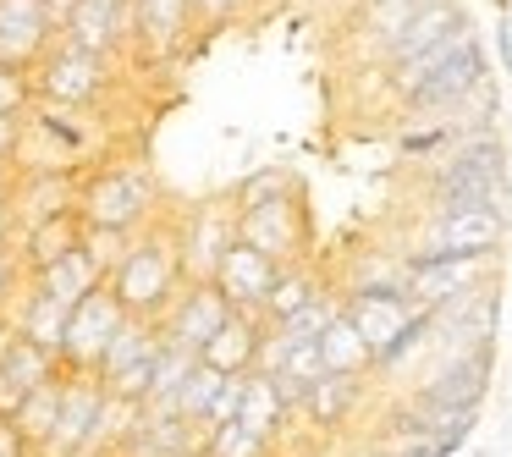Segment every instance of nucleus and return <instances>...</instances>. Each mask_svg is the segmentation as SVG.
Returning a JSON list of instances; mask_svg holds the SVG:
<instances>
[{"mask_svg": "<svg viewBox=\"0 0 512 457\" xmlns=\"http://www.w3.org/2000/svg\"><path fill=\"white\" fill-rule=\"evenodd\" d=\"M182 287H188V276H182V254H177V221H166V215L149 221L144 232L133 237L127 259L105 276V292H111V298L122 303V314L138 325L166 320Z\"/></svg>", "mask_w": 512, "mask_h": 457, "instance_id": "nucleus-1", "label": "nucleus"}, {"mask_svg": "<svg viewBox=\"0 0 512 457\" xmlns=\"http://www.w3.org/2000/svg\"><path fill=\"white\" fill-rule=\"evenodd\" d=\"M507 149L496 133L452 144L424 177V210L457 215V210H507Z\"/></svg>", "mask_w": 512, "mask_h": 457, "instance_id": "nucleus-2", "label": "nucleus"}, {"mask_svg": "<svg viewBox=\"0 0 512 457\" xmlns=\"http://www.w3.org/2000/svg\"><path fill=\"white\" fill-rule=\"evenodd\" d=\"M78 221L105 232H144L160 221V188L144 160H100L78 177Z\"/></svg>", "mask_w": 512, "mask_h": 457, "instance_id": "nucleus-3", "label": "nucleus"}, {"mask_svg": "<svg viewBox=\"0 0 512 457\" xmlns=\"http://www.w3.org/2000/svg\"><path fill=\"white\" fill-rule=\"evenodd\" d=\"M485 83H490V56L479 45V34H463L397 105L408 111V122H419V116H457Z\"/></svg>", "mask_w": 512, "mask_h": 457, "instance_id": "nucleus-4", "label": "nucleus"}, {"mask_svg": "<svg viewBox=\"0 0 512 457\" xmlns=\"http://www.w3.org/2000/svg\"><path fill=\"white\" fill-rule=\"evenodd\" d=\"M111 83H116L111 61L89 56V50L67 45V39H56V45H50L45 56L34 61V94H39V105L100 111V100L111 94Z\"/></svg>", "mask_w": 512, "mask_h": 457, "instance_id": "nucleus-5", "label": "nucleus"}, {"mask_svg": "<svg viewBox=\"0 0 512 457\" xmlns=\"http://www.w3.org/2000/svg\"><path fill=\"white\" fill-rule=\"evenodd\" d=\"M507 243V210H457L424 215V232L402 254L408 259H501Z\"/></svg>", "mask_w": 512, "mask_h": 457, "instance_id": "nucleus-6", "label": "nucleus"}, {"mask_svg": "<svg viewBox=\"0 0 512 457\" xmlns=\"http://www.w3.org/2000/svg\"><path fill=\"white\" fill-rule=\"evenodd\" d=\"M490 380H496V342L468 347V353H452L408 391L424 408H452V413H479L490 397Z\"/></svg>", "mask_w": 512, "mask_h": 457, "instance_id": "nucleus-7", "label": "nucleus"}, {"mask_svg": "<svg viewBox=\"0 0 512 457\" xmlns=\"http://www.w3.org/2000/svg\"><path fill=\"white\" fill-rule=\"evenodd\" d=\"M237 243L259 248L265 259L287 265H309V210L298 199H276V204H248L237 210Z\"/></svg>", "mask_w": 512, "mask_h": 457, "instance_id": "nucleus-8", "label": "nucleus"}, {"mask_svg": "<svg viewBox=\"0 0 512 457\" xmlns=\"http://www.w3.org/2000/svg\"><path fill=\"white\" fill-rule=\"evenodd\" d=\"M155 364H160V331L155 325L127 320L122 331L111 336L94 380H100L105 397H122V402H138V408H144L149 386H155Z\"/></svg>", "mask_w": 512, "mask_h": 457, "instance_id": "nucleus-9", "label": "nucleus"}, {"mask_svg": "<svg viewBox=\"0 0 512 457\" xmlns=\"http://www.w3.org/2000/svg\"><path fill=\"white\" fill-rule=\"evenodd\" d=\"M122 325H127L122 303H116L105 287L89 292V298L67 314V331H61V353H56L61 375H94L100 358H105V347H111V336L122 331Z\"/></svg>", "mask_w": 512, "mask_h": 457, "instance_id": "nucleus-10", "label": "nucleus"}, {"mask_svg": "<svg viewBox=\"0 0 512 457\" xmlns=\"http://www.w3.org/2000/svg\"><path fill=\"white\" fill-rule=\"evenodd\" d=\"M501 259H408L402 254V292L413 298V309H446L452 298L496 281Z\"/></svg>", "mask_w": 512, "mask_h": 457, "instance_id": "nucleus-11", "label": "nucleus"}, {"mask_svg": "<svg viewBox=\"0 0 512 457\" xmlns=\"http://www.w3.org/2000/svg\"><path fill=\"white\" fill-rule=\"evenodd\" d=\"M237 243V210L232 199H204L177 221V254H182V276L188 281H210L221 254Z\"/></svg>", "mask_w": 512, "mask_h": 457, "instance_id": "nucleus-12", "label": "nucleus"}, {"mask_svg": "<svg viewBox=\"0 0 512 457\" xmlns=\"http://www.w3.org/2000/svg\"><path fill=\"white\" fill-rule=\"evenodd\" d=\"M61 39L100 61H116L133 50V0H72V12L61 17Z\"/></svg>", "mask_w": 512, "mask_h": 457, "instance_id": "nucleus-13", "label": "nucleus"}, {"mask_svg": "<svg viewBox=\"0 0 512 457\" xmlns=\"http://www.w3.org/2000/svg\"><path fill=\"white\" fill-rule=\"evenodd\" d=\"M226 320H232V303L215 292V281H188V287L177 292V303H171V314L155 325V331H160V342H171V347L204 353V342H210Z\"/></svg>", "mask_w": 512, "mask_h": 457, "instance_id": "nucleus-14", "label": "nucleus"}, {"mask_svg": "<svg viewBox=\"0 0 512 457\" xmlns=\"http://www.w3.org/2000/svg\"><path fill=\"white\" fill-rule=\"evenodd\" d=\"M61 39V17L45 0H0V67H34Z\"/></svg>", "mask_w": 512, "mask_h": 457, "instance_id": "nucleus-15", "label": "nucleus"}, {"mask_svg": "<svg viewBox=\"0 0 512 457\" xmlns=\"http://www.w3.org/2000/svg\"><path fill=\"white\" fill-rule=\"evenodd\" d=\"M276 276H281V265L276 259H265L259 248H248V243H232L221 254V265H215V292H221L226 303H232V314H265V298H270V287H276Z\"/></svg>", "mask_w": 512, "mask_h": 457, "instance_id": "nucleus-16", "label": "nucleus"}, {"mask_svg": "<svg viewBox=\"0 0 512 457\" xmlns=\"http://www.w3.org/2000/svg\"><path fill=\"white\" fill-rule=\"evenodd\" d=\"M468 28H474V23H468V12L457 6V0H430V6H424V12L413 17V23L375 56V67H380V72H397V67H408V61L430 56V50L446 45V39L468 34Z\"/></svg>", "mask_w": 512, "mask_h": 457, "instance_id": "nucleus-17", "label": "nucleus"}, {"mask_svg": "<svg viewBox=\"0 0 512 457\" xmlns=\"http://www.w3.org/2000/svg\"><path fill=\"white\" fill-rule=\"evenodd\" d=\"M100 380L94 375H61V419H56V441H50L45 457H78L94 446V430H100Z\"/></svg>", "mask_w": 512, "mask_h": 457, "instance_id": "nucleus-18", "label": "nucleus"}, {"mask_svg": "<svg viewBox=\"0 0 512 457\" xmlns=\"http://www.w3.org/2000/svg\"><path fill=\"white\" fill-rule=\"evenodd\" d=\"M193 34L188 0H133V50L149 61H171Z\"/></svg>", "mask_w": 512, "mask_h": 457, "instance_id": "nucleus-19", "label": "nucleus"}, {"mask_svg": "<svg viewBox=\"0 0 512 457\" xmlns=\"http://www.w3.org/2000/svg\"><path fill=\"white\" fill-rule=\"evenodd\" d=\"M342 314L353 320V331L369 342V353L380 358L419 309H413L408 292H342Z\"/></svg>", "mask_w": 512, "mask_h": 457, "instance_id": "nucleus-20", "label": "nucleus"}, {"mask_svg": "<svg viewBox=\"0 0 512 457\" xmlns=\"http://www.w3.org/2000/svg\"><path fill=\"white\" fill-rule=\"evenodd\" d=\"M78 215V177H17L12 188V232Z\"/></svg>", "mask_w": 512, "mask_h": 457, "instance_id": "nucleus-21", "label": "nucleus"}, {"mask_svg": "<svg viewBox=\"0 0 512 457\" xmlns=\"http://www.w3.org/2000/svg\"><path fill=\"white\" fill-rule=\"evenodd\" d=\"M56 375H61L56 353H45V347L12 336V342L0 347V419H12V413L23 408L28 391L45 386V380H56Z\"/></svg>", "mask_w": 512, "mask_h": 457, "instance_id": "nucleus-22", "label": "nucleus"}, {"mask_svg": "<svg viewBox=\"0 0 512 457\" xmlns=\"http://www.w3.org/2000/svg\"><path fill=\"white\" fill-rule=\"evenodd\" d=\"M364 391H369V380H353V375H320V380L309 386V397H303L298 419H303V424H314L320 435H336V430H347V424L358 419V408H364Z\"/></svg>", "mask_w": 512, "mask_h": 457, "instance_id": "nucleus-23", "label": "nucleus"}, {"mask_svg": "<svg viewBox=\"0 0 512 457\" xmlns=\"http://www.w3.org/2000/svg\"><path fill=\"white\" fill-rule=\"evenodd\" d=\"M259 347H265V320H254V314H232V320L221 325V331L204 342L199 364H210L215 375H254L259 369Z\"/></svg>", "mask_w": 512, "mask_h": 457, "instance_id": "nucleus-24", "label": "nucleus"}, {"mask_svg": "<svg viewBox=\"0 0 512 457\" xmlns=\"http://www.w3.org/2000/svg\"><path fill=\"white\" fill-rule=\"evenodd\" d=\"M67 314L56 298H45V292H34L23 281V292L12 298V309H6V325H12V336H23V342L45 347V353H61V331H67Z\"/></svg>", "mask_w": 512, "mask_h": 457, "instance_id": "nucleus-25", "label": "nucleus"}, {"mask_svg": "<svg viewBox=\"0 0 512 457\" xmlns=\"http://www.w3.org/2000/svg\"><path fill=\"white\" fill-rule=\"evenodd\" d=\"M237 424H243L248 435H259V441L276 446L281 435H287V424H298V413H292L287 402H281L276 380L254 369V375L243 380V408H237Z\"/></svg>", "mask_w": 512, "mask_h": 457, "instance_id": "nucleus-26", "label": "nucleus"}, {"mask_svg": "<svg viewBox=\"0 0 512 457\" xmlns=\"http://www.w3.org/2000/svg\"><path fill=\"white\" fill-rule=\"evenodd\" d=\"M28 287L45 292V298H56L61 309H78V303L89 298V292H100V287H105V270L94 265V259L83 254V248H72V254H67V259H56L50 270L28 276Z\"/></svg>", "mask_w": 512, "mask_h": 457, "instance_id": "nucleus-27", "label": "nucleus"}, {"mask_svg": "<svg viewBox=\"0 0 512 457\" xmlns=\"http://www.w3.org/2000/svg\"><path fill=\"white\" fill-rule=\"evenodd\" d=\"M325 287H331V281H325L314 265H287L276 276V287H270V298H265V314H259V320H265V331H276V325L292 320V314H303Z\"/></svg>", "mask_w": 512, "mask_h": 457, "instance_id": "nucleus-28", "label": "nucleus"}, {"mask_svg": "<svg viewBox=\"0 0 512 457\" xmlns=\"http://www.w3.org/2000/svg\"><path fill=\"white\" fill-rule=\"evenodd\" d=\"M320 369H325V375H353V380L375 375V353H369V342L353 331V320H347V314H336V320L325 325V336H320Z\"/></svg>", "mask_w": 512, "mask_h": 457, "instance_id": "nucleus-29", "label": "nucleus"}, {"mask_svg": "<svg viewBox=\"0 0 512 457\" xmlns=\"http://www.w3.org/2000/svg\"><path fill=\"white\" fill-rule=\"evenodd\" d=\"M56 419H61V375L45 380V386H34L23 397V408L12 413L17 435L28 441V452H34V457L50 452V441H56Z\"/></svg>", "mask_w": 512, "mask_h": 457, "instance_id": "nucleus-30", "label": "nucleus"}, {"mask_svg": "<svg viewBox=\"0 0 512 457\" xmlns=\"http://www.w3.org/2000/svg\"><path fill=\"white\" fill-rule=\"evenodd\" d=\"M298 193H303V182L287 166H265V171L237 182L226 199H232V210H248V204H276V199H298Z\"/></svg>", "mask_w": 512, "mask_h": 457, "instance_id": "nucleus-31", "label": "nucleus"}, {"mask_svg": "<svg viewBox=\"0 0 512 457\" xmlns=\"http://www.w3.org/2000/svg\"><path fill=\"white\" fill-rule=\"evenodd\" d=\"M221 380H226V375H215L210 364H193L188 386H182V397H177V419L188 424V430L204 435V424H210V408H215V397H221Z\"/></svg>", "mask_w": 512, "mask_h": 457, "instance_id": "nucleus-32", "label": "nucleus"}, {"mask_svg": "<svg viewBox=\"0 0 512 457\" xmlns=\"http://www.w3.org/2000/svg\"><path fill=\"white\" fill-rule=\"evenodd\" d=\"M138 424H144V408H138V402L105 397L100 402V430H94V452H122Z\"/></svg>", "mask_w": 512, "mask_h": 457, "instance_id": "nucleus-33", "label": "nucleus"}, {"mask_svg": "<svg viewBox=\"0 0 512 457\" xmlns=\"http://www.w3.org/2000/svg\"><path fill=\"white\" fill-rule=\"evenodd\" d=\"M199 457H276V446L248 435L243 424H215V430H204Z\"/></svg>", "mask_w": 512, "mask_h": 457, "instance_id": "nucleus-34", "label": "nucleus"}, {"mask_svg": "<svg viewBox=\"0 0 512 457\" xmlns=\"http://www.w3.org/2000/svg\"><path fill=\"white\" fill-rule=\"evenodd\" d=\"M34 105V67H0V116H28Z\"/></svg>", "mask_w": 512, "mask_h": 457, "instance_id": "nucleus-35", "label": "nucleus"}, {"mask_svg": "<svg viewBox=\"0 0 512 457\" xmlns=\"http://www.w3.org/2000/svg\"><path fill=\"white\" fill-rule=\"evenodd\" d=\"M127 248H133V232H105V226H83V254L94 259V265L111 276L116 265L127 259Z\"/></svg>", "mask_w": 512, "mask_h": 457, "instance_id": "nucleus-36", "label": "nucleus"}, {"mask_svg": "<svg viewBox=\"0 0 512 457\" xmlns=\"http://www.w3.org/2000/svg\"><path fill=\"white\" fill-rule=\"evenodd\" d=\"M193 6V28H226L248 0H188Z\"/></svg>", "mask_w": 512, "mask_h": 457, "instance_id": "nucleus-37", "label": "nucleus"}, {"mask_svg": "<svg viewBox=\"0 0 512 457\" xmlns=\"http://www.w3.org/2000/svg\"><path fill=\"white\" fill-rule=\"evenodd\" d=\"M23 265H17V254H12V248H0V314H6V309H12V298H17V292H23Z\"/></svg>", "mask_w": 512, "mask_h": 457, "instance_id": "nucleus-38", "label": "nucleus"}, {"mask_svg": "<svg viewBox=\"0 0 512 457\" xmlns=\"http://www.w3.org/2000/svg\"><path fill=\"white\" fill-rule=\"evenodd\" d=\"M17 144H23V116H0V166L17 160Z\"/></svg>", "mask_w": 512, "mask_h": 457, "instance_id": "nucleus-39", "label": "nucleus"}, {"mask_svg": "<svg viewBox=\"0 0 512 457\" xmlns=\"http://www.w3.org/2000/svg\"><path fill=\"white\" fill-rule=\"evenodd\" d=\"M0 457H34V452H28V441L17 435L12 419H0Z\"/></svg>", "mask_w": 512, "mask_h": 457, "instance_id": "nucleus-40", "label": "nucleus"}, {"mask_svg": "<svg viewBox=\"0 0 512 457\" xmlns=\"http://www.w3.org/2000/svg\"><path fill=\"white\" fill-rule=\"evenodd\" d=\"M496 56H501V72H512V23L507 17L496 23Z\"/></svg>", "mask_w": 512, "mask_h": 457, "instance_id": "nucleus-41", "label": "nucleus"}, {"mask_svg": "<svg viewBox=\"0 0 512 457\" xmlns=\"http://www.w3.org/2000/svg\"><path fill=\"white\" fill-rule=\"evenodd\" d=\"M386 457H441L430 441H402V446H386Z\"/></svg>", "mask_w": 512, "mask_h": 457, "instance_id": "nucleus-42", "label": "nucleus"}, {"mask_svg": "<svg viewBox=\"0 0 512 457\" xmlns=\"http://www.w3.org/2000/svg\"><path fill=\"white\" fill-rule=\"evenodd\" d=\"M12 188H17V171L0 166V215H12Z\"/></svg>", "mask_w": 512, "mask_h": 457, "instance_id": "nucleus-43", "label": "nucleus"}, {"mask_svg": "<svg viewBox=\"0 0 512 457\" xmlns=\"http://www.w3.org/2000/svg\"><path fill=\"white\" fill-rule=\"evenodd\" d=\"M0 248H12V215H0Z\"/></svg>", "mask_w": 512, "mask_h": 457, "instance_id": "nucleus-44", "label": "nucleus"}, {"mask_svg": "<svg viewBox=\"0 0 512 457\" xmlns=\"http://www.w3.org/2000/svg\"><path fill=\"white\" fill-rule=\"evenodd\" d=\"M45 6H50L56 17H67V12H72V0H45Z\"/></svg>", "mask_w": 512, "mask_h": 457, "instance_id": "nucleus-45", "label": "nucleus"}, {"mask_svg": "<svg viewBox=\"0 0 512 457\" xmlns=\"http://www.w3.org/2000/svg\"><path fill=\"white\" fill-rule=\"evenodd\" d=\"M12 342V325H6V314H0V347Z\"/></svg>", "mask_w": 512, "mask_h": 457, "instance_id": "nucleus-46", "label": "nucleus"}, {"mask_svg": "<svg viewBox=\"0 0 512 457\" xmlns=\"http://www.w3.org/2000/svg\"><path fill=\"white\" fill-rule=\"evenodd\" d=\"M78 457H116V452H94V446H89V452H78Z\"/></svg>", "mask_w": 512, "mask_h": 457, "instance_id": "nucleus-47", "label": "nucleus"}, {"mask_svg": "<svg viewBox=\"0 0 512 457\" xmlns=\"http://www.w3.org/2000/svg\"><path fill=\"white\" fill-rule=\"evenodd\" d=\"M358 6H375V0H358Z\"/></svg>", "mask_w": 512, "mask_h": 457, "instance_id": "nucleus-48", "label": "nucleus"}]
</instances>
